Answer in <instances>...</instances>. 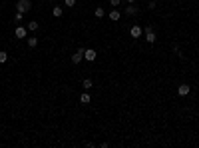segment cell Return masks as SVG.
<instances>
[{"instance_id": "16", "label": "cell", "mask_w": 199, "mask_h": 148, "mask_svg": "<svg viewBox=\"0 0 199 148\" xmlns=\"http://www.w3.org/2000/svg\"><path fill=\"white\" fill-rule=\"evenodd\" d=\"M36 44H38V38H28V46L30 48H36Z\"/></svg>"}, {"instance_id": "13", "label": "cell", "mask_w": 199, "mask_h": 148, "mask_svg": "<svg viewBox=\"0 0 199 148\" xmlns=\"http://www.w3.org/2000/svg\"><path fill=\"white\" fill-rule=\"evenodd\" d=\"M26 28H28L30 32H34V30H38V22H36V20H32V22H28V26H26Z\"/></svg>"}, {"instance_id": "6", "label": "cell", "mask_w": 199, "mask_h": 148, "mask_svg": "<svg viewBox=\"0 0 199 148\" xmlns=\"http://www.w3.org/2000/svg\"><path fill=\"white\" fill-rule=\"evenodd\" d=\"M189 90H191V88H189L187 84H181V86L177 88V92H179V96H187V94H189Z\"/></svg>"}, {"instance_id": "9", "label": "cell", "mask_w": 199, "mask_h": 148, "mask_svg": "<svg viewBox=\"0 0 199 148\" xmlns=\"http://www.w3.org/2000/svg\"><path fill=\"white\" fill-rule=\"evenodd\" d=\"M82 86H84V90H90V88L94 86V82H92L90 78H84V82H82Z\"/></svg>"}, {"instance_id": "18", "label": "cell", "mask_w": 199, "mask_h": 148, "mask_svg": "<svg viewBox=\"0 0 199 148\" xmlns=\"http://www.w3.org/2000/svg\"><path fill=\"white\" fill-rule=\"evenodd\" d=\"M64 2H66L68 8H70V6H76V0H64Z\"/></svg>"}, {"instance_id": "14", "label": "cell", "mask_w": 199, "mask_h": 148, "mask_svg": "<svg viewBox=\"0 0 199 148\" xmlns=\"http://www.w3.org/2000/svg\"><path fill=\"white\" fill-rule=\"evenodd\" d=\"M22 18H24V12L16 10V14H14V22H22Z\"/></svg>"}, {"instance_id": "12", "label": "cell", "mask_w": 199, "mask_h": 148, "mask_svg": "<svg viewBox=\"0 0 199 148\" xmlns=\"http://www.w3.org/2000/svg\"><path fill=\"white\" fill-rule=\"evenodd\" d=\"M80 102H82V104H88V102H90V94H88V92H82V96H80Z\"/></svg>"}, {"instance_id": "21", "label": "cell", "mask_w": 199, "mask_h": 148, "mask_svg": "<svg viewBox=\"0 0 199 148\" xmlns=\"http://www.w3.org/2000/svg\"><path fill=\"white\" fill-rule=\"evenodd\" d=\"M0 2H2V0H0Z\"/></svg>"}, {"instance_id": "19", "label": "cell", "mask_w": 199, "mask_h": 148, "mask_svg": "<svg viewBox=\"0 0 199 148\" xmlns=\"http://www.w3.org/2000/svg\"><path fill=\"white\" fill-rule=\"evenodd\" d=\"M110 4H111V6H120V4H122V0H110Z\"/></svg>"}, {"instance_id": "7", "label": "cell", "mask_w": 199, "mask_h": 148, "mask_svg": "<svg viewBox=\"0 0 199 148\" xmlns=\"http://www.w3.org/2000/svg\"><path fill=\"white\" fill-rule=\"evenodd\" d=\"M130 32H132V36H133V38H139V36H142V32H144V30H142L139 26H132V30H130Z\"/></svg>"}, {"instance_id": "11", "label": "cell", "mask_w": 199, "mask_h": 148, "mask_svg": "<svg viewBox=\"0 0 199 148\" xmlns=\"http://www.w3.org/2000/svg\"><path fill=\"white\" fill-rule=\"evenodd\" d=\"M52 14H54L56 18H60V16H62V14H64V10H62V8H60V6H54V8H52Z\"/></svg>"}, {"instance_id": "8", "label": "cell", "mask_w": 199, "mask_h": 148, "mask_svg": "<svg viewBox=\"0 0 199 148\" xmlns=\"http://www.w3.org/2000/svg\"><path fill=\"white\" fill-rule=\"evenodd\" d=\"M108 16H110V20H114V22H118V20H120V16H122V14H120V12H118V10H111L110 14H108Z\"/></svg>"}, {"instance_id": "5", "label": "cell", "mask_w": 199, "mask_h": 148, "mask_svg": "<svg viewBox=\"0 0 199 148\" xmlns=\"http://www.w3.org/2000/svg\"><path fill=\"white\" fill-rule=\"evenodd\" d=\"M26 32H28V28H24V26H16V30H14L16 38H24V36H26Z\"/></svg>"}, {"instance_id": "1", "label": "cell", "mask_w": 199, "mask_h": 148, "mask_svg": "<svg viewBox=\"0 0 199 148\" xmlns=\"http://www.w3.org/2000/svg\"><path fill=\"white\" fill-rule=\"evenodd\" d=\"M16 10L24 12V14L30 12V10H32V2H30V0H18V2H16Z\"/></svg>"}, {"instance_id": "2", "label": "cell", "mask_w": 199, "mask_h": 148, "mask_svg": "<svg viewBox=\"0 0 199 148\" xmlns=\"http://www.w3.org/2000/svg\"><path fill=\"white\" fill-rule=\"evenodd\" d=\"M144 32H145V40H147L149 44H153L155 40H157V36H155V32H153V28H151V26H147Z\"/></svg>"}, {"instance_id": "3", "label": "cell", "mask_w": 199, "mask_h": 148, "mask_svg": "<svg viewBox=\"0 0 199 148\" xmlns=\"http://www.w3.org/2000/svg\"><path fill=\"white\" fill-rule=\"evenodd\" d=\"M96 56H98V52H96L94 48H88V50H84V58H86L88 62H94V60H96Z\"/></svg>"}, {"instance_id": "20", "label": "cell", "mask_w": 199, "mask_h": 148, "mask_svg": "<svg viewBox=\"0 0 199 148\" xmlns=\"http://www.w3.org/2000/svg\"><path fill=\"white\" fill-rule=\"evenodd\" d=\"M128 2H130V4H133V2H135V0H128Z\"/></svg>"}, {"instance_id": "15", "label": "cell", "mask_w": 199, "mask_h": 148, "mask_svg": "<svg viewBox=\"0 0 199 148\" xmlns=\"http://www.w3.org/2000/svg\"><path fill=\"white\" fill-rule=\"evenodd\" d=\"M6 60H8V54H6L4 50H0V64H4Z\"/></svg>"}, {"instance_id": "10", "label": "cell", "mask_w": 199, "mask_h": 148, "mask_svg": "<svg viewBox=\"0 0 199 148\" xmlns=\"http://www.w3.org/2000/svg\"><path fill=\"white\" fill-rule=\"evenodd\" d=\"M125 14H128V16H132V14H135V12H137V8H135V6H132V4H130V6H125Z\"/></svg>"}, {"instance_id": "17", "label": "cell", "mask_w": 199, "mask_h": 148, "mask_svg": "<svg viewBox=\"0 0 199 148\" xmlns=\"http://www.w3.org/2000/svg\"><path fill=\"white\" fill-rule=\"evenodd\" d=\"M94 14H96L98 18H102V16H104V8H96V10H94Z\"/></svg>"}, {"instance_id": "4", "label": "cell", "mask_w": 199, "mask_h": 148, "mask_svg": "<svg viewBox=\"0 0 199 148\" xmlns=\"http://www.w3.org/2000/svg\"><path fill=\"white\" fill-rule=\"evenodd\" d=\"M82 58H84V48H80V50H76V54H72V62L74 64H80Z\"/></svg>"}]
</instances>
